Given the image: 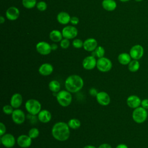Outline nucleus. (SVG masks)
<instances>
[{
	"mask_svg": "<svg viewBox=\"0 0 148 148\" xmlns=\"http://www.w3.org/2000/svg\"><path fill=\"white\" fill-rule=\"evenodd\" d=\"M25 108L29 114L36 116L38 115L41 110L42 105L38 100L35 99H29L26 101Z\"/></svg>",
	"mask_w": 148,
	"mask_h": 148,
	"instance_id": "obj_4",
	"label": "nucleus"
},
{
	"mask_svg": "<svg viewBox=\"0 0 148 148\" xmlns=\"http://www.w3.org/2000/svg\"><path fill=\"white\" fill-rule=\"evenodd\" d=\"M13 108H14L11 105H6L3 106L2 110L5 114L7 115H10V114H12V113L13 112L14 110L13 109Z\"/></svg>",
	"mask_w": 148,
	"mask_h": 148,
	"instance_id": "obj_31",
	"label": "nucleus"
},
{
	"mask_svg": "<svg viewBox=\"0 0 148 148\" xmlns=\"http://www.w3.org/2000/svg\"><path fill=\"white\" fill-rule=\"evenodd\" d=\"M95 97L98 103L102 106H107L110 102V97L106 92H98Z\"/></svg>",
	"mask_w": 148,
	"mask_h": 148,
	"instance_id": "obj_13",
	"label": "nucleus"
},
{
	"mask_svg": "<svg viewBox=\"0 0 148 148\" xmlns=\"http://www.w3.org/2000/svg\"><path fill=\"white\" fill-rule=\"evenodd\" d=\"M70 45V42L69 39L64 38V39H62L60 42V46L62 48V49H67L69 47Z\"/></svg>",
	"mask_w": 148,
	"mask_h": 148,
	"instance_id": "obj_34",
	"label": "nucleus"
},
{
	"mask_svg": "<svg viewBox=\"0 0 148 148\" xmlns=\"http://www.w3.org/2000/svg\"><path fill=\"white\" fill-rule=\"evenodd\" d=\"M71 18L69 14L65 12H60L57 16L58 22L63 25L67 24L70 21Z\"/></svg>",
	"mask_w": 148,
	"mask_h": 148,
	"instance_id": "obj_21",
	"label": "nucleus"
},
{
	"mask_svg": "<svg viewBox=\"0 0 148 148\" xmlns=\"http://www.w3.org/2000/svg\"><path fill=\"white\" fill-rule=\"evenodd\" d=\"M36 49L40 54L43 56L49 54L52 50L51 45L44 41L38 42L36 45Z\"/></svg>",
	"mask_w": 148,
	"mask_h": 148,
	"instance_id": "obj_11",
	"label": "nucleus"
},
{
	"mask_svg": "<svg viewBox=\"0 0 148 148\" xmlns=\"http://www.w3.org/2000/svg\"><path fill=\"white\" fill-rule=\"evenodd\" d=\"M97 60L93 56H90L85 57L82 62L83 67L86 70L93 69L97 66Z\"/></svg>",
	"mask_w": 148,
	"mask_h": 148,
	"instance_id": "obj_12",
	"label": "nucleus"
},
{
	"mask_svg": "<svg viewBox=\"0 0 148 148\" xmlns=\"http://www.w3.org/2000/svg\"><path fill=\"white\" fill-rule=\"evenodd\" d=\"M116 148H128L127 145L124 144V143H120V144H119L116 147Z\"/></svg>",
	"mask_w": 148,
	"mask_h": 148,
	"instance_id": "obj_40",
	"label": "nucleus"
},
{
	"mask_svg": "<svg viewBox=\"0 0 148 148\" xmlns=\"http://www.w3.org/2000/svg\"><path fill=\"white\" fill-rule=\"evenodd\" d=\"M22 4L27 9H31L35 7L37 3L36 0H22Z\"/></svg>",
	"mask_w": 148,
	"mask_h": 148,
	"instance_id": "obj_29",
	"label": "nucleus"
},
{
	"mask_svg": "<svg viewBox=\"0 0 148 148\" xmlns=\"http://www.w3.org/2000/svg\"><path fill=\"white\" fill-rule=\"evenodd\" d=\"M16 142L20 147L27 148L31 145L32 139L28 135H21L17 138Z\"/></svg>",
	"mask_w": 148,
	"mask_h": 148,
	"instance_id": "obj_15",
	"label": "nucleus"
},
{
	"mask_svg": "<svg viewBox=\"0 0 148 148\" xmlns=\"http://www.w3.org/2000/svg\"><path fill=\"white\" fill-rule=\"evenodd\" d=\"M68 124L59 121L55 123L51 128V134L53 138L58 141H65L70 136V130Z\"/></svg>",
	"mask_w": 148,
	"mask_h": 148,
	"instance_id": "obj_1",
	"label": "nucleus"
},
{
	"mask_svg": "<svg viewBox=\"0 0 148 148\" xmlns=\"http://www.w3.org/2000/svg\"><path fill=\"white\" fill-rule=\"evenodd\" d=\"M23 103V97L19 93H15L12 95L10 101V104L15 109L18 108Z\"/></svg>",
	"mask_w": 148,
	"mask_h": 148,
	"instance_id": "obj_19",
	"label": "nucleus"
},
{
	"mask_svg": "<svg viewBox=\"0 0 148 148\" xmlns=\"http://www.w3.org/2000/svg\"><path fill=\"white\" fill-rule=\"evenodd\" d=\"M5 22V18L3 16L0 17V23L1 24H3Z\"/></svg>",
	"mask_w": 148,
	"mask_h": 148,
	"instance_id": "obj_43",
	"label": "nucleus"
},
{
	"mask_svg": "<svg viewBox=\"0 0 148 148\" xmlns=\"http://www.w3.org/2000/svg\"><path fill=\"white\" fill-rule=\"evenodd\" d=\"M117 60L120 64L123 65H128V64L132 60V58L129 53H122L118 56Z\"/></svg>",
	"mask_w": 148,
	"mask_h": 148,
	"instance_id": "obj_22",
	"label": "nucleus"
},
{
	"mask_svg": "<svg viewBox=\"0 0 148 148\" xmlns=\"http://www.w3.org/2000/svg\"><path fill=\"white\" fill-rule=\"evenodd\" d=\"M1 144L6 148L13 147L16 143V139L14 136L11 134H5L1 136Z\"/></svg>",
	"mask_w": 148,
	"mask_h": 148,
	"instance_id": "obj_8",
	"label": "nucleus"
},
{
	"mask_svg": "<svg viewBox=\"0 0 148 148\" xmlns=\"http://www.w3.org/2000/svg\"><path fill=\"white\" fill-rule=\"evenodd\" d=\"M92 56H93L94 57H97L98 58H101V57H103L104 54H105V49L102 46H98L94 51H92Z\"/></svg>",
	"mask_w": 148,
	"mask_h": 148,
	"instance_id": "obj_28",
	"label": "nucleus"
},
{
	"mask_svg": "<svg viewBox=\"0 0 148 148\" xmlns=\"http://www.w3.org/2000/svg\"><path fill=\"white\" fill-rule=\"evenodd\" d=\"M98 91H97V90L95 88H91L90 90H89V93L91 95V96H93V97H96V95H97L98 94Z\"/></svg>",
	"mask_w": 148,
	"mask_h": 148,
	"instance_id": "obj_38",
	"label": "nucleus"
},
{
	"mask_svg": "<svg viewBox=\"0 0 148 148\" xmlns=\"http://www.w3.org/2000/svg\"><path fill=\"white\" fill-rule=\"evenodd\" d=\"M97 47V41L94 38H88L83 42V48L87 51H93Z\"/></svg>",
	"mask_w": 148,
	"mask_h": 148,
	"instance_id": "obj_17",
	"label": "nucleus"
},
{
	"mask_svg": "<svg viewBox=\"0 0 148 148\" xmlns=\"http://www.w3.org/2000/svg\"><path fill=\"white\" fill-rule=\"evenodd\" d=\"M77 29L74 26L68 25L65 27L62 30V34L64 38L68 39H73L77 35Z\"/></svg>",
	"mask_w": 148,
	"mask_h": 148,
	"instance_id": "obj_9",
	"label": "nucleus"
},
{
	"mask_svg": "<svg viewBox=\"0 0 148 148\" xmlns=\"http://www.w3.org/2000/svg\"><path fill=\"white\" fill-rule=\"evenodd\" d=\"M84 86L83 79L77 75L69 76L65 81V87L67 91L75 93L80 91Z\"/></svg>",
	"mask_w": 148,
	"mask_h": 148,
	"instance_id": "obj_2",
	"label": "nucleus"
},
{
	"mask_svg": "<svg viewBox=\"0 0 148 148\" xmlns=\"http://www.w3.org/2000/svg\"><path fill=\"white\" fill-rule=\"evenodd\" d=\"M140 68V63L138 60H132L128 64V70L132 73L137 72Z\"/></svg>",
	"mask_w": 148,
	"mask_h": 148,
	"instance_id": "obj_26",
	"label": "nucleus"
},
{
	"mask_svg": "<svg viewBox=\"0 0 148 148\" xmlns=\"http://www.w3.org/2000/svg\"><path fill=\"white\" fill-rule=\"evenodd\" d=\"M38 120L43 123H47L51 119V113L46 110L43 109L40 111L38 114Z\"/></svg>",
	"mask_w": 148,
	"mask_h": 148,
	"instance_id": "obj_20",
	"label": "nucleus"
},
{
	"mask_svg": "<svg viewBox=\"0 0 148 148\" xmlns=\"http://www.w3.org/2000/svg\"><path fill=\"white\" fill-rule=\"evenodd\" d=\"M53 66L49 63L42 64L39 68L38 72L42 76H49L53 72Z\"/></svg>",
	"mask_w": 148,
	"mask_h": 148,
	"instance_id": "obj_18",
	"label": "nucleus"
},
{
	"mask_svg": "<svg viewBox=\"0 0 148 148\" xmlns=\"http://www.w3.org/2000/svg\"><path fill=\"white\" fill-rule=\"evenodd\" d=\"M68 125L70 128L73 130H76L79 128L81 125V123L80 120L76 118H73L70 119L68 122Z\"/></svg>",
	"mask_w": 148,
	"mask_h": 148,
	"instance_id": "obj_27",
	"label": "nucleus"
},
{
	"mask_svg": "<svg viewBox=\"0 0 148 148\" xmlns=\"http://www.w3.org/2000/svg\"><path fill=\"white\" fill-rule=\"evenodd\" d=\"M96 67L102 72H107L111 70L112 62L109 58L103 57L97 60Z\"/></svg>",
	"mask_w": 148,
	"mask_h": 148,
	"instance_id": "obj_6",
	"label": "nucleus"
},
{
	"mask_svg": "<svg viewBox=\"0 0 148 148\" xmlns=\"http://www.w3.org/2000/svg\"><path fill=\"white\" fill-rule=\"evenodd\" d=\"M49 88L52 92L58 93L61 89V85L58 81L53 80L49 83Z\"/></svg>",
	"mask_w": 148,
	"mask_h": 148,
	"instance_id": "obj_25",
	"label": "nucleus"
},
{
	"mask_svg": "<svg viewBox=\"0 0 148 148\" xmlns=\"http://www.w3.org/2000/svg\"><path fill=\"white\" fill-rule=\"evenodd\" d=\"M69 91L66 90H60L57 94L56 98L58 103L63 107L70 105L72 101V96Z\"/></svg>",
	"mask_w": 148,
	"mask_h": 148,
	"instance_id": "obj_5",
	"label": "nucleus"
},
{
	"mask_svg": "<svg viewBox=\"0 0 148 148\" xmlns=\"http://www.w3.org/2000/svg\"><path fill=\"white\" fill-rule=\"evenodd\" d=\"M20 15L19 10L14 6H12L9 8L6 11V18L11 21H14L17 20Z\"/></svg>",
	"mask_w": 148,
	"mask_h": 148,
	"instance_id": "obj_16",
	"label": "nucleus"
},
{
	"mask_svg": "<svg viewBox=\"0 0 148 148\" xmlns=\"http://www.w3.org/2000/svg\"><path fill=\"white\" fill-rule=\"evenodd\" d=\"M140 106L146 110H148V98H145L142 100Z\"/></svg>",
	"mask_w": 148,
	"mask_h": 148,
	"instance_id": "obj_35",
	"label": "nucleus"
},
{
	"mask_svg": "<svg viewBox=\"0 0 148 148\" xmlns=\"http://www.w3.org/2000/svg\"><path fill=\"white\" fill-rule=\"evenodd\" d=\"M51 48L52 50H56L57 49L58 46L56 43H53L51 45Z\"/></svg>",
	"mask_w": 148,
	"mask_h": 148,
	"instance_id": "obj_41",
	"label": "nucleus"
},
{
	"mask_svg": "<svg viewBox=\"0 0 148 148\" xmlns=\"http://www.w3.org/2000/svg\"><path fill=\"white\" fill-rule=\"evenodd\" d=\"M6 130V129L5 125L2 122H1L0 123V136H1L5 134Z\"/></svg>",
	"mask_w": 148,
	"mask_h": 148,
	"instance_id": "obj_36",
	"label": "nucleus"
},
{
	"mask_svg": "<svg viewBox=\"0 0 148 148\" xmlns=\"http://www.w3.org/2000/svg\"><path fill=\"white\" fill-rule=\"evenodd\" d=\"M63 36L62 32L58 30H53L50 32L49 38L50 39L54 42H61Z\"/></svg>",
	"mask_w": 148,
	"mask_h": 148,
	"instance_id": "obj_24",
	"label": "nucleus"
},
{
	"mask_svg": "<svg viewBox=\"0 0 148 148\" xmlns=\"http://www.w3.org/2000/svg\"><path fill=\"white\" fill-rule=\"evenodd\" d=\"M134 1H136V2H141V1H142L143 0H134Z\"/></svg>",
	"mask_w": 148,
	"mask_h": 148,
	"instance_id": "obj_45",
	"label": "nucleus"
},
{
	"mask_svg": "<svg viewBox=\"0 0 148 148\" xmlns=\"http://www.w3.org/2000/svg\"><path fill=\"white\" fill-rule=\"evenodd\" d=\"M132 60H139L142 58L144 54V49L140 45H135L131 47L129 53Z\"/></svg>",
	"mask_w": 148,
	"mask_h": 148,
	"instance_id": "obj_7",
	"label": "nucleus"
},
{
	"mask_svg": "<svg viewBox=\"0 0 148 148\" xmlns=\"http://www.w3.org/2000/svg\"><path fill=\"white\" fill-rule=\"evenodd\" d=\"M119 1H121V2H126L130 1V0H119Z\"/></svg>",
	"mask_w": 148,
	"mask_h": 148,
	"instance_id": "obj_44",
	"label": "nucleus"
},
{
	"mask_svg": "<svg viewBox=\"0 0 148 148\" xmlns=\"http://www.w3.org/2000/svg\"><path fill=\"white\" fill-rule=\"evenodd\" d=\"M102 6L105 10L110 12L116 9L117 3L114 0H103Z\"/></svg>",
	"mask_w": 148,
	"mask_h": 148,
	"instance_id": "obj_23",
	"label": "nucleus"
},
{
	"mask_svg": "<svg viewBox=\"0 0 148 148\" xmlns=\"http://www.w3.org/2000/svg\"><path fill=\"white\" fill-rule=\"evenodd\" d=\"M83 148H97V147L92 145H86Z\"/></svg>",
	"mask_w": 148,
	"mask_h": 148,
	"instance_id": "obj_42",
	"label": "nucleus"
},
{
	"mask_svg": "<svg viewBox=\"0 0 148 148\" xmlns=\"http://www.w3.org/2000/svg\"><path fill=\"white\" fill-rule=\"evenodd\" d=\"M148 117L147 110L142 106H139L134 109L132 113L133 120L137 124H142L146 121Z\"/></svg>",
	"mask_w": 148,
	"mask_h": 148,
	"instance_id": "obj_3",
	"label": "nucleus"
},
{
	"mask_svg": "<svg viewBox=\"0 0 148 148\" xmlns=\"http://www.w3.org/2000/svg\"><path fill=\"white\" fill-rule=\"evenodd\" d=\"M11 115L13 121L16 124H21L25 120V115L24 112L20 109H14Z\"/></svg>",
	"mask_w": 148,
	"mask_h": 148,
	"instance_id": "obj_10",
	"label": "nucleus"
},
{
	"mask_svg": "<svg viewBox=\"0 0 148 148\" xmlns=\"http://www.w3.org/2000/svg\"><path fill=\"white\" fill-rule=\"evenodd\" d=\"M70 22L72 24V25H77L79 22V18L76 17V16H74V17H72L71 18V20H70Z\"/></svg>",
	"mask_w": 148,
	"mask_h": 148,
	"instance_id": "obj_37",
	"label": "nucleus"
},
{
	"mask_svg": "<svg viewBox=\"0 0 148 148\" xmlns=\"http://www.w3.org/2000/svg\"><path fill=\"white\" fill-rule=\"evenodd\" d=\"M39 135V131L36 128H32L28 131V135L32 139L36 138Z\"/></svg>",
	"mask_w": 148,
	"mask_h": 148,
	"instance_id": "obj_30",
	"label": "nucleus"
},
{
	"mask_svg": "<svg viewBox=\"0 0 148 148\" xmlns=\"http://www.w3.org/2000/svg\"><path fill=\"white\" fill-rule=\"evenodd\" d=\"M98 148H112L111 145L108 143H102L99 146Z\"/></svg>",
	"mask_w": 148,
	"mask_h": 148,
	"instance_id": "obj_39",
	"label": "nucleus"
},
{
	"mask_svg": "<svg viewBox=\"0 0 148 148\" xmlns=\"http://www.w3.org/2000/svg\"><path fill=\"white\" fill-rule=\"evenodd\" d=\"M72 45L75 48L80 49L83 47V42L79 39H75L72 42Z\"/></svg>",
	"mask_w": 148,
	"mask_h": 148,
	"instance_id": "obj_32",
	"label": "nucleus"
},
{
	"mask_svg": "<svg viewBox=\"0 0 148 148\" xmlns=\"http://www.w3.org/2000/svg\"><path fill=\"white\" fill-rule=\"evenodd\" d=\"M36 8L37 9L41 12L45 11L47 9V4L44 1H40L38 2L36 4Z\"/></svg>",
	"mask_w": 148,
	"mask_h": 148,
	"instance_id": "obj_33",
	"label": "nucleus"
},
{
	"mask_svg": "<svg viewBox=\"0 0 148 148\" xmlns=\"http://www.w3.org/2000/svg\"><path fill=\"white\" fill-rule=\"evenodd\" d=\"M141 99L136 95H131L127 98L126 102L128 107L131 109H135L139 106H140Z\"/></svg>",
	"mask_w": 148,
	"mask_h": 148,
	"instance_id": "obj_14",
	"label": "nucleus"
}]
</instances>
